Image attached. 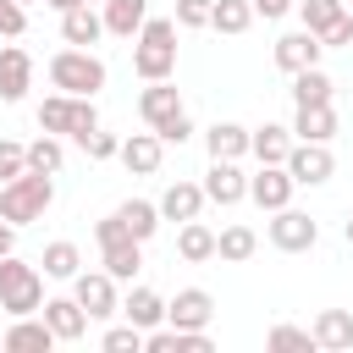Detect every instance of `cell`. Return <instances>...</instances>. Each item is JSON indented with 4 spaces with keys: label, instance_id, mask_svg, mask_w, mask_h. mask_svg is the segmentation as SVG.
Wrapping results in <instances>:
<instances>
[{
    "label": "cell",
    "instance_id": "49",
    "mask_svg": "<svg viewBox=\"0 0 353 353\" xmlns=\"http://www.w3.org/2000/svg\"><path fill=\"white\" fill-rule=\"evenodd\" d=\"M342 237H347V248H353V215H347V226H342Z\"/></svg>",
    "mask_w": 353,
    "mask_h": 353
},
{
    "label": "cell",
    "instance_id": "10",
    "mask_svg": "<svg viewBox=\"0 0 353 353\" xmlns=\"http://www.w3.org/2000/svg\"><path fill=\"white\" fill-rule=\"evenodd\" d=\"M210 314H215V298H210L204 287H182V292L165 303V320H171L176 331H204Z\"/></svg>",
    "mask_w": 353,
    "mask_h": 353
},
{
    "label": "cell",
    "instance_id": "33",
    "mask_svg": "<svg viewBox=\"0 0 353 353\" xmlns=\"http://www.w3.org/2000/svg\"><path fill=\"white\" fill-rule=\"evenodd\" d=\"M61 160H66V149H61V138L55 132H44L39 143H28V171H61Z\"/></svg>",
    "mask_w": 353,
    "mask_h": 353
},
{
    "label": "cell",
    "instance_id": "50",
    "mask_svg": "<svg viewBox=\"0 0 353 353\" xmlns=\"http://www.w3.org/2000/svg\"><path fill=\"white\" fill-rule=\"evenodd\" d=\"M88 6H105V0H88Z\"/></svg>",
    "mask_w": 353,
    "mask_h": 353
},
{
    "label": "cell",
    "instance_id": "43",
    "mask_svg": "<svg viewBox=\"0 0 353 353\" xmlns=\"http://www.w3.org/2000/svg\"><path fill=\"white\" fill-rule=\"evenodd\" d=\"M320 44H325V50H342V44H353V17L342 11V17H336L325 33H320Z\"/></svg>",
    "mask_w": 353,
    "mask_h": 353
},
{
    "label": "cell",
    "instance_id": "37",
    "mask_svg": "<svg viewBox=\"0 0 353 353\" xmlns=\"http://www.w3.org/2000/svg\"><path fill=\"white\" fill-rule=\"evenodd\" d=\"M28 33V6L22 0H0V39H22Z\"/></svg>",
    "mask_w": 353,
    "mask_h": 353
},
{
    "label": "cell",
    "instance_id": "9",
    "mask_svg": "<svg viewBox=\"0 0 353 353\" xmlns=\"http://www.w3.org/2000/svg\"><path fill=\"white\" fill-rule=\"evenodd\" d=\"M204 199L221 204V210H232V204L248 199V176L237 171V160H210V171H204Z\"/></svg>",
    "mask_w": 353,
    "mask_h": 353
},
{
    "label": "cell",
    "instance_id": "1",
    "mask_svg": "<svg viewBox=\"0 0 353 353\" xmlns=\"http://www.w3.org/2000/svg\"><path fill=\"white\" fill-rule=\"evenodd\" d=\"M132 72L143 83H160L176 72V17H149L132 44Z\"/></svg>",
    "mask_w": 353,
    "mask_h": 353
},
{
    "label": "cell",
    "instance_id": "11",
    "mask_svg": "<svg viewBox=\"0 0 353 353\" xmlns=\"http://www.w3.org/2000/svg\"><path fill=\"white\" fill-rule=\"evenodd\" d=\"M320 33H309V28H298V33H281L276 39V66L292 77V72H303V66H320Z\"/></svg>",
    "mask_w": 353,
    "mask_h": 353
},
{
    "label": "cell",
    "instance_id": "24",
    "mask_svg": "<svg viewBox=\"0 0 353 353\" xmlns=\"http://www.w3.org/2000/svg\"><path fill=\"white\" fill-rule=\"evenodd\" d=\"M176 254H182L188 265L215 259V232H210L204 221H182V232H176Z\"/></svg>",
    "mask_w": 353,
    "mask_h": 353
},
{
    "label": "cell",
    "instance_id": "15",
    "mask_svg": "<svg viewBox=\"0 0 353 353\" xmlns=\"http://www.w3.org/2000/svg\"><path fill=\"white\" fill-rule=\"evenodd\" d=\"M44 320H50V331L61 336V342H77L83 331H88V309L77 303V298H44V309H39Z\"/></svg>",
    "mask_w": 353,
    "mask_h": 353
},
{
    "label": "cell",
    "instance_id": "39",
    "mask_svg": "<svg viewBox=\"0 0 353 353\" xmlns=\"http://www.w3.org/2000/svg\"><path fill=\"white\" fill-rule=\"evenodd\" d=\"M215 0H176V28H210Z\"/></svg>",
    "mask_w": 353,
    "mask_h": 353
},
{
    "label": "cell",
    "instance_id": "22",
    "mask_svg": "<svg viewBox=\"0 0 353 353\" xmlns=\"http://www.w3.org/2000/svg\"><path fill=\"white\" fill-rule=\"evenodd\" d=\"M204 149H210V160H243V154H248V127L215 121V127L204 132Z\"/></svg>",
    "mask_w": 353,
    "mask_h": 353
},
{
    "label": "cell",
    "instance_id": "35",
    "mask_svg": "<svg viewBox=\"0 0 353 353\" xmlns=\"http://www.w3.org/2000/svg\"><path fill=\"white\" fill-rule=\"evenodd\" d=\"M99 347H105V353H143V325H132V320H127V325H110V331L99 336Z\"/></svg>",
    "mask_w": 353,
    "mask_h": 353
},
{
    "label": "cell",
    "instance_id": "8",
    "mask_svg": "<svg viewBox=\"0 0 353 353\" xmlns=\"http://www.w3.org/2000/svg\"><path fill=\"white\" fill-rule=\"evenodd\" d=\"M270 243L281 248V254H303V248H314L320 243V226L303 215V210H276V221H270Z\"/></svg>",
    "mask_w": 353,
    "mask_h": 353
},
{
    "label": "cell",
    "instance_id": "27",
    "mask_svg": "<svg viewBox=\"0 0 353 353\" xmlns=\"http://www.w3.org/2000/svg\"><path fill=\"white\" fill-rule=\"evenodd\" d=\"M116 215L127 221V232H132L138 243H149V237L160 232V221H165V215H160V204H149V199H127V204H121Z\"/></svg>",
    "mask_w": 353,
    "mask_h": 353
},
{
    "label": "cell",
    "instance_id": "32",
    "mask_svg": "<svg viewBox=\"0 0 353 353\" xmlns=\"http://www.w3.org/2000/svg\"><path fill=\"white\" fill-rule=\"evenodd\" d=\"M72 105H77L72 94H50V99L39 105V127H44V132H55V138H61V132H72Z\"/></svg>",
    "mask_w": 353,
    "mask_h": 353
},
{
    "label": "cell",
    "instance_id": "26",
    "mask_svg": "<svg viewBox=\"0 0 353 353\" xmlns=\"http://www.w3.org/2000/svg\"><path fill=\"white\" fill-rule=\"evenodd\" d=\"M121 314H127L132 325L154 331V325L165 320V298H160V292H149V287H132V292H127V303H121Z\"/></svg>",
    "mask_w": 353,
    "mask_h": 353
},
{
    "label": "cell",
    "instance_id": "42",
    "mask_svg": "<svg viewBox=\"0 0 353 353\" xmlns=\"http://www.w3.org/2000/svg\"><path fill=\"white\" fill-rule=\"evenodd\" d=\"M154 132H160V143H188V138H193V121H188V110H176V116L160 121Z\"/></svg>",
    "mask_w": 353,
    "mask_h": 353
},
{
    "label": "cell",
    "instance_id": "25",
    "mask_svg": "<svg viewBox=\"0 0 353 353\" xmlns=\"http://www.w3.org/2000/svg\"><path fill=\"white\" fill-rule=\"evenodd\" d=\"M138 265H143V243H138V237H116V243H105V270H110L116 281H132Z\"/></svg>",
    "mask_w": 353,
    "mask_h": 353
},
{
    "label": "cell",
    "instance_id": "23",
    "mask_svg": "<svg viewBox=\"0 0 353 353\" xmlns=\"http://www.w3.org/2000/svg\"><path fill=\"white\" fill-rule=\"evenodd\" d=\"M143 22H149V0H105V33L132 39Z\"/></svg>",
    "mask_w": 353,
    "mask_h": 353
},
{
    "label": "cell",
    "instance_id": "12",
    "mask_svg": "<svg viewBox=\"0 0 353 353\" xmlns=\"http://www.w3.org/2000/svg\"><path fill=\"white\" fill-rule=\"evenodd\" d=\"M28 83H33V55H28L22 44H6V50H0V99L17 105V99L28 94Z\"/></svg>",
    "mask_w": 353,
    "mask_h": 353
},
{
    "label": "cell",
    "instance_id": "45",
    "mask_svg": "<svg viewBox=\"0 0 353 353\" xmlns=\"http://www.w3.org/2000/svg\"><path fill=\"white\" fill-rule=\"evenodd\" d=\"M176 353H210V336L204 331H176Z\"/></svg>",
    "mask_w": 353,
    "mask_h": 353
},
{
    "label": "cell",
    "instance_id": "34",
    "mask_svg": "<svg viewBox=\"0 0 353 353\" xmlns=\"http://www.w3.org/2000/svg\"><path fill=\"white\" fill-rule=\"evenodd\" d=\"M265 347H276V353H314V331H303V325H270Z\"/></svg>",
    "mask_w": 353,
    "mask_h": 353
},
{
    "label": "cell",
    "instance_id": "16",
    "mask_svg": "<svg viewBox=\"0 0 353 353\" xmlns=\"http://www.w3.org/2000/svg\"><path fill=\"white\" fill-rule=\"evenodd\" d=\"M99 33H105V11H94L88 0H83V6H72V11L61 17V39H66V44H77V50L99 44Z\"/></svg>",
    "mask_w": 353,
    "mask_h": 353
},
{
    "label": "cell",
    "instance_id": "17",
    "mask_svg": "<svg viewBox=\"0 0 353 353\" xmlns=\"http://www.w3.org/2000/svg\"><path fill=\"white\" fill-rule=\"evenodd\" d=\"M204 204H210V199H204V182H171V188L160 193V215H165V221H199Z\"/></svg>",
    "mask_w": 353,
    "mask_h": 353
},
{
    "label": "cell",
    "instance_id": "4",
    "mask_svg": "<svg viewBox=\"0 0 353 353\" xmlns=\"http://www.w3.org/2000/svg\"><path fill=\"white\" fill-rule=\"evenodd\" d=\"M0 309H6L11 320H22V314H39V309H44V281H39V270H33V265H22L17 254H6V259H0Z\"/></svg>",
    "mask_w": 353,
    "mask_h": 353
},
{
    "label": "cell",
    "instance_id": "48",
    "mask_svg": "<svg viewBox=\"0 0 353 353\" xmlns=\"http://www.w3.org/2000/svg\"><path fill=\"white\" fill-rule=\"evenodd\" d=\"M44 6H50V11H61V17H66V11H72V6H83V0H44Z\"/></svg>",
    "mask_w": 353,
    "mask_h": 353
},
{
    "label": "cell",
    "instance_id": "21",
    "mask_svg": "<svg viewBox=\"0 0 353 353\" xmlns=\"http://www.w3.org/2000/svg\"><path fill=\"white\" fill-rule=\"evenodd\" d=\"M292 132L309 138V143H331V138H336V110H331V105H298Z\"/></svg>",
    "mask_w": 353,
    "mask_h": 353
},
{
    "label": "cell",
    "instance_id": "13",
    "mask_svg": "<svg viewBox=\"0 0 353 353\" xmlns=\"http://www.w3.org/2000/svg\"><path fill=\"white\" fill-rule=\"evenodd\" d=\"M248 154H254L259 165H287V154H292V127H276V121L254 127V132H248Z\"/></svg>",
    "mask_w": 353,
    "mask_h": 353
},
{
    "label": "cell",
    "instance_id": "30",
    "mask_svg": "<svg viewBox=\"0 0 353 353\" xmlns=\"http://www.w3.org/2000/svg\"><path fill=\"white\" fill-rule=\"evenodd\" d=\"M248 22H254V0H215V11H210V28L215 33H248Z\"/></svg>",
    "mask_w": 353,
    "mask_h": 353
},
{
    "label": "cell",
    "instance_id": "28",
    "mask_svg": "<svg viewBox=\"0 0 353 353\" xmlns=\"http://www.w3.org/2000/svg\"><path fill=\"white\" fill-rule=\"evenodd\" d=\"M331 77L320 72V66H303V72H292V99L298 105H331Z\"/></svg>",
    "mask_w": 353,
    "mask_h": 353
},
{
    "label": "cell",
    "instance_id": "44",
    "mask_svg": "<svg viewBox=\"0 0 353 353\" xmlns=\"http://www.w3.org/2000/svg\"><path fill=\"white\" fill-rule=\"evenodd\" d=\"M94 237H99V248H105V243H116V237H132V232H127V221H121V215H105V221L94 226Z\"/></svg>",
    "mask_w": 353,
    "mask_h": 353
},
{
    "label": "cell",
    "instance_id": "7",
    "mask_svg": "<svg viewBox=\"0 0 353 353\" xmlns=\"http://www.w3.org/2000/svg\"><path fill=\"white\" fill-rule=\"evenodd\" d=\"M292 188H298V182H292L287 165H259V171L248 176V199H254L259 210H270V215L292 204Z\"/></svg>",
    "mask_w": 353,
    "mask_h": 353
},
{
    "label": "cell",
    "instance_id": "41",
    "mask_svg": "<svg viewBox=\"0 0 353 353\" xmlns=\"http://www.w3.org/2000/svg\"><path fill=\"white\" fill-rule=\"evenodd\" d=\"M83 149H88V160H110V154H121V138H116V132H99V127H94V132L83 138Z\"/></svg>",
    "mask_w": 353,
    "mask_h": 353
},
{
    "label": "cell",
    "instance_id": "38",
    "mask_svg": "<svg viewBox=\"0 0 353 353\" xmlns=\"http://www.w3.org/2000/svg\"><path fill=\"white\" fill-rule=\"evenodd\" d=\"M72 99H77V94H72ZM94 127H99V110H94V99H77V105H72V132H66V138H77V143H83Z\"/></svg>",
    "mask_w": 353,
    "mask_h": 353
},
{
    "label": "cell",
    "instance_id": "47",
    "mask_svg": "<svg viewBox=\"0 0 353 353\" xmlns=\"http://www.w3.org/2000/svg\"><path fill=\"white\" fill-rule=\"evenodd\" d=\"M6 254H17V226L0 215V259H6Z\"/></svg>",
    "mask_w": 353,
    "mask_h": 353
},
{
    "label": "cell",
    "instance_id": "40",
    "mask_svg": "<svg viewBox=\"0 0 353 353\" xmlns=\"http://www.w3.org/2000/svg\"><path fill=\"white\" fill-rule=\"evenodd\" d=\"M22 171H28V149H22V143H11V138H0V182L22 176Z\"/></svg>",
    "mask_w": 353,
    "mask_h": 353
},
{
    "label": "cell",
    "instance_id": "20",
    "mask_svg": "<svg viewBox=\"0 0 353 353\" xmlns=\"http://www.w3.org/2000/svg\"><path fill=\"white\" fill-rule=\"evenodd\" d=\"M138 110H143V121H149V127H160V121H171V116L182 110V99H176V88H171V77H160V83H149V88L138 94Z\"/></svg>",
    "mask_w": 353,
    "mask_h": 353
},
{
    "label": "cell",
    "instance_id": "14",
    "mask_svg": "<svg viewBox=\"0 0 353 353\" xmlns=\"http://www.w3.org/2000/svg\"><path fill=\"white\" fill-rule=\"evenodd\" d=\"M160 154H165V143H160V132H154V127H149V132L121 138V165H127V171H138V176H154V171H160Z\"/></svg>",
    "mask_w": 353,
    "mask_h": 353
},
{
    "label": "cell",
    "instance_id": "51",
    "mask_svg": "<svg viewBox=\"0 0 353 353\" xmlns=\"http://www.w3.org/2000/svg\"><path fill=\"white\" fill-rule=\"evenodd\" d=\"M22 6H33V0H22Z\"/></svg>",
    "mask_w": 353,
    "mask_h": 353
},
{
    "label": "cell",
    "instance_id": "6",
    "mask_svg": "<svg viewBox=\"0 0 353 353\" xmlns=\"http://www.w3.org/2000/svg\"><path fill=\"white\" fill-rule=\"evenodd\" d=\"M287 171H292V182H298V188H320V182H331L336 160H331V149H325V143L298 138V143H292V154H287Z\"/></svg>",
    "mask_w": 353,
    "mask_h": 353
},
{
    "label": "cell",
    "instance_id": "31",
    "mask_svg": "<svg viewBox=\"0 0 353 353\" xmlns=\"http://www.w3.org/2000/svg\"><path fill=\"white\" fill-rule=\"evenodd\" d=\"M39 265H44V276L72 281V276L83 270V254H77V243H66V237H61V243H50V248H44V259H39Z\"/></svg>",
    "mask_w": 353,
    "mask_h": 353
},
{
    "label": "cell",
    "instance_id": "5",
    "mask_svg": "<svg viewBox=\"0 0 353 353\" xmlns=\"http://www.w3.org/2000/svg\"><path fill=\"white\" fill-rule=\"evenodd\" d=\"M72 298L88 309V320H110L121 303H116V276L110 270H77L72 276Z\"/></svg>",
    "mask_w": 353,
    "mask_h": 353
},
{
    "label": "cell",
    "instance_id": "29",
    "mask_svg": "<svg viewBox=\"0 0 353 353\" xmlns=\"http://www.w3.org/2000/svg\"><path fill=\"white\" fill-rule=\"evenodd\" d=\"M254 248H259L254 226H226V232L215 237V259H226V265H243V259H254Z\"/></svg>",
    "mask_w": 353,
    "mask_h": 353
},
{
    "label": "cell",
    "instance_id": "46",
    "mask_svg": "<svg viewBox=\"0 0 353 353\" xmlns=\"http://www.w3.org/2000/svg\"><path fill=\"white\" fill-rule=\"evenodd\" d=\"M254 11H259L265 22H276V17H287V11H292V0H254Z\"/></svg>",
    "mask_w": 353,
    "mask_h": 353
},
{
    "label": "cell",
    "instance_id": "3",
    "mask_svg": "<svg viewBox=\"0 0 353 353\" xmlns=\"http://www.w3.org/2000/svg\"><path fill=\"white\" fill-rule=\"evenodd\" d=\"M50 83H55L61 94L94 99V94L105 88V61H99L94 50H77V44H66V50H55V55H50Z\"/></svg>",
    "mask_w": 353,
    "mask_h": 353
},
{
    "label": "cell",
    "instance_id": "18",
    "mask_svg": "<svg viewBox=\"0 0 353 353\" xmlns=\"http://www.w3.org/2000/svg\"><path fill=\"white\" fill-rule=\"evenodd\" d=\"M55 342H61V336L50 331V320H44V314H39V320H33V314H22V320L6 331V347H11V353H50Z\"/></svg>",
    "mask_w": 353,
    "mask_h": 353
},
{
    "label": "cell",
    "instance_id": "2",
    "mask_svg": "<svg viewBox=\"0 0 353 353\" xmlns=\"http://www.w3.org/2000/svg\"><path fill=\"white\" fill-rule=\"evenodd\" d=\"M50 204H55V182H50V171H22V176L0 182V215H6L11 226L44 221Z\"/></svg>",
    "mask_w": 353,
    "mask_h": 353
},
{
    "label": "cell",
    "instance_id": "36",
    "mask_svg": "<svg viewBox=\"0 0 353 353\" xmlns=\"http://www.w3.org/2000/svg\"><path fill=\"white\" fill-rule=\"evenodd\" d=\"M298 11H303V28H309V33H325V28H331L347 6H342V0H303Z\"/></svg>",
    "mask_w": 353,
    "mask_h": 353
},
{
    "label": "cell",
    "instance_id": "19",
    "mask_svg": "<svg viewBox=\"0 0 353 353\" xmlns=\"http://www.w3.org/2000/svg\"><path fill=\"white\" fill-rule=\"evenodd\" d=\"M309 331H314V347H325V353L353 347V314H347V309H320V320H314Z\"/></svg>",
    "mask_w": 353,
    "mask_h": 353
}]
</instances>
